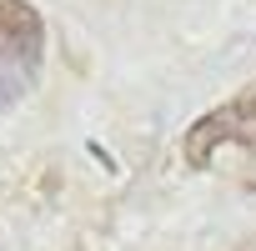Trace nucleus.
Here are the masks:
<instances>
[{"label":"nucleus","mask_w":256,"mask_h":251,"mask_svg":"<svg viewBox=\"0 0 256 251\" xmlns=\"http://www.w3.org/2000/svg\"><path fill=\"white\" fill-rule=\"evenodd\" d=\"M46 66V20L30 0H0V106L36 90Z\"/></svg>","instance_id":"nucleus-1"},{"label":"nucleus","mask_w":256,"mask_h":251,"mask_svg":"<svg viewBox=\"0 0 256 251\" xmlns=\"http://www.w3.org/2000/svg\"><path fill=\"white\" fill-rule=\"evenodd\" d=\"M226 146L256 156V86L236 90L231 100H221L216 110H206L186 131V161L191 166H211L216 151H226Z\"/></svg>","instance_id":"nucleus-2"}]
</instances>
